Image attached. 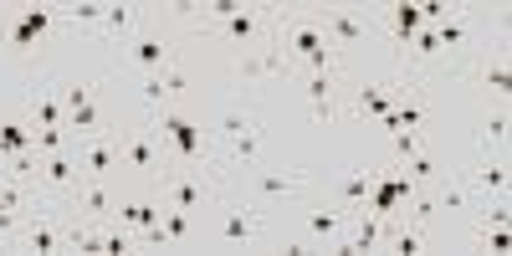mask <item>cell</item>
I'll use <instances>...</instances> for the list:
<instances>
[{"mask_svg":"<svg viewBox=\"0 0 512 256\" xmlns=\"http://www.w3.org/2000/svg\"><path fill=\"white\" fill-rule=\"evenodd\" d=\"M236 77H241V88H256V93H262V82H292V62L282 52V41L267 36V41H256V47H241Z\"/></svg>","mask_w":512,"mask_h":256,"instance_id":"cell-7","label":"cell"},{"mask_svg":"<svg viewBox=\"0 0 512 256\" xmlns=\"http://www.w3.org/2000/svg\"><path fill=\"white\" fill-rule=\"evenodd\" d=\"M175 41H180V31H175V26H169V21H164V26H154V16L144 11V26H139V31L118 47V72H123V77H149V72H164L169 62L180 57Z\"/></svg>","mask_w":512,"mask_h":256,"instance_id":"cell-2","label":"cell"},{"mask_svg":"<svg viewBox=\"0 0 512 256\" xmlns=\"http://www.w3.org/2000/svg\"><path fill=\"white\" fill-rule=\"evenodd\" d=\"M57 26H62L57 6H11L0 11V47H6L11 62H31L52 41Z\"/></svg>","mask_w":512,"mask_h":256,"instance_id":"cell-3","label":"cell"},{"mask_svg":"<svg viewBox=\"0 0 512 256\" xmlns=\"http://www.w3.org/2000/svg\"><path fill=\"white\" fill-rule=\"evenodd\" d=\"M466 175V185L477 190V200L482 205H497V200H507V154H472V164L461 169Z\"/></svg>","mask_w":512,"mask_h":256,"instance_id":"cell-8","label":"cell"},{"mask_svg":"<svg viewBox=\"0 0 512 256\" xmlns=\"http://www.w3.org/2000/svg\"><path fill=\"white\" fill-rule=\"evenodd\" d=\"M318 31L338 57H349L384 36V6H318Z\"/></svg>","mask_w":512,"mask_h":256,"instance_id":"cell-4","label":"cell"},{"mask_svg":"<svg viewBox=\"0 0 512 256\" xmlns=\"http://www.w3.org/2000/svg\"><path fill=\"white\" fill-rule=\"evenodd\" d=\"M164 236H169V246H190L195 241V216H190V210L164 205Z\"/></svg>","mask_w":512,"mask_h":256,"instance_id":"cell-20","label":"cell"},{"mask_svg":"<svg viewBox=\"0 0 512 256\" xmlns=\"http://www.w3.org/2000/svg\"><path fill=\"white\" fill-rule=\"evenodd\" d=\"M400 169L410 175V185H415V190H431V185H436V180L446 175V164H441V159H436L431 149H425V144H420V149H415V154H410V159H405Z\"/></svg>","mask_w":512,"mask_h":256,"instance_id":"cell-17","label":"cell"},{"mask_svg":"<svg viewBox=\"0 0 512 256\" xmlns=\"http://www.w3.org/2000/svg\"><path fill=\"white\" fill-rule=\"evenodd\" d=\"M0 175H6V169H0Z\"/></svg>","mask_w":512,"mask_h":256,"instance_id":"cell-22","label":"cell"},{"mask_svg":"<svg viewBox=\"0 0 512 256\" xmlns=\"http://www.w3.org/2000/svg\"><path fill=\"white\" fill-rule=\"evenodd\" d=\"M507 128H512V113H507V103H497V113L482 123L477 154H507Z\"/></svg>","mask_w":512,"mask_h":256,"instance_id":"cell-18","label":"cell"},{"mask_svg":"<svg viewBox=\"0 0 512 256\" xmlns=\"http://www.w3.org/2000/svg\"><path fill=\"white\" fill-rule=\"evenodd\" d=\"M236 195H246L251 205H262V210H272V205H282L287 195H303L308 185H313V175H308V169H267L262 159H256L251 169H241V175H231L226 180Z\"/></svg>","mask_w":512,"mask_h":256,"instance_id":"cell-5","label":"cell"},{"mask_svg":"<svg viewBox=\"0 0 512 256\" xmlns=\"http://www.w3.org/2000/svg\"><path fill=\"white\" fill-rule=\"evenodd\" d=\"M57 16H62V26H88V31H98V26H103V0H72V6H57Z\"/></svg>","mask_w":512,"mask_h":256,"instance_id":"cell-19","label":"cell"},{"mask_svg":"<svg viewBox=\"0 0 512 256\" xmlns=\"http://www.w3.org/2000/svg\"><path fill=\"white\" fill-rule=\"evenodd\" d=\"M354 231H349V246H344V256H354V251H384V216L379 210H354V221H349Z\"/></svg>","mask_w":512,"mask_h":256,"instance_id":"cell-15","label":"cell"},{"mask_svg":"<svg viewBox=\"0 0 512 256\" xmlns=\"http://www.w3.org/2000/svg\"><path fill=\"white\" fill-rule=\"evenodd\" d=\"M67 210H72L77 221H88V226H103V221H113V210H118V195L108 190V180H82Z\"/></svg>","mask_w":512,"mask_h":256,"instance_id":"cell-10","label":"cell"},{"mask_svg":"<svg viewBox=\"0 0 512 256\" xmlns=\"http://www.w3.org/2000/svg\"><path fill=\"white\" fill-rule=\"evenodd\" d=\"M369 190H374V169H349V175L338 180V190H333V205H344L354 216V210H364Z\"/></svg>","mask_w":512,"mask_h":256,"instance_id":"cell-16","label":"cell"},{"mask_svg":"<svg viewBox=\"0 0 512 256\" xmlns=\"http://www.w3.org/2000/svg\"><path fill=\"white\" fill-rule=\"evenodd\" d=\"M216 205V231H210V241L226 246V251H246V246H262L267 241V210L251 205L246 195H236L231 185L210 200Z\"/></svg>","mask_w":512,"mask_h":256,"instance_id":"cell-1","label":"cell"},{"mask_svg":"<svg viewBox=\"0 0 512 256\" xmlns=\"http://www.w3.org/2000/svg\"><path fill=\"white\" fill-rule=\"evenodd\" d=\"M461 77H472L482 93H492L497 103H507V88H512V67H507V47H492V52H482L477 62H466L461 67Z\"/></svg>","mask_w":512,"mask_h":256,"instance_id":"cell-9","label":"cell"},{"mask_svg":"<svg viewBox=\"0 0 512 256\" xmlns=\"http://www.w3.org/2000/svg\"><path fill=\"white\" fill-rule=\"evenodd\" d=\"M113 221H118V226H128V231L159 226V221H164V200H159V195H139V200H123V195H118Z\"/></svg>","mask_w":512,"mask_h":256,"instance_id":"cell-14","label":"cell"},{"mask_svg":"<svg viewBox=\"0 0 512 256\" xmlns=\"http://www.w3.org/2000/svg\"><path fill=\"white\" fill-rule=\"evenodd\" d=\"M118 159H123V169H139V180H144L149 190L164 180V169H169L154 123H123V134H118Z\"/></svg>","mask_w":512,"mask_h":256,"instance_id":"cell-6","label":"cell"},{"mask_svg":"<svg viewBox=\"0 0 512 256\" xmlns=\"http://www.w3.org/2000/svg\"><path fill=\"white\" fill-rule=\"evenodd\" d=\"M72 149H77V159H82V175H88V180H108L113 169H123V159H118V134L77 139Z\"/></svg>","mask_w":512,"mask_h":256,"instance_id":"cell-11","label":"cell"},{"mask_svg":"<svg viewBox=\"0 0 512 256\" xmlns=\"http://www.w3.org/2000/svg\"><path fill=\"white\" fill-rule=\"evenodd\" d=\"M482 231H477V251H492V256H507L512 251V236H507V226H492V221H477Z\"/></svg>","mask_w":512,"mask_h":256,"instance_id":"cell-21","label":"cell"},{"mask_svg":"<svg viewBox=\"0 0 512 256\" xmlns=\"http://www.w3.org/2000/svg\"><path fill=\"white\" fill-rule=\"evenodd\" d=\"M144 26V6H134V0H118V6H103V26L93 31L103 47H123L128 36H134Z\"/></svg>","mask_w":512,"mask_h":256,"instance_id":"cell-12","label":"cell"},{"mask_svg":"<svg viewBox=\"0 0 512 256\" xmlns=\"http://www.w3.org/2000/svg\"><path fill=\"white\" fill-rule=\"evenodd\" d=\"M21 154H36V128L16 113H0V169Z\"/></svg>","mask_w":512,"mask_h":256,"instance_id":"cell-13","label":"cell"}]
</instances>
